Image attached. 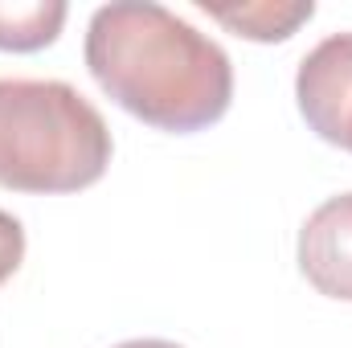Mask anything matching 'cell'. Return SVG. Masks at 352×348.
<instances>
[{
  "label": "cell",
  "instance_id": "6da1fadb",
  "mask_svg": "<svg viewBox=\"0 0 352 348\" xmlns=\"http://www.w3.org/2000/svg\"><path fill=\"white\" fill-rule=\"evenodd\" d=\"M87 70L123 111L160 131H201L230 111V54L152 0H111L87 25Z\"/></svg>",
  "mask_w": 352,
  "mask_h": 348
},
{
  "label": "cell",
  "instance_id": "7a4b0ae2",
  "mask_svg": "<svg viewBox=\"0 0 352 348\" xmlns=\"http://www.w3.org/2000/svg\"><path fill=\"white\" fill-rule=\"evenodd\" d=\"M111 148V127L82 90L58 78H0V188H90Z\"/></svg>",
  "mask_w": 352,
  "mask_h": 348
},
{
  "label": "cell",
  "instance_id": "3957f363",
  "mask_svg": "<svg viewBox=\"0 0 352 348\" xmlns=\"http://www.w3.org/2000/svg\"><path fill=\"white\" fill-rule=\"evenodd\" d=\"M295 98L320 140L352 152V33H332L303 54Z\"/></svg>",
  "mask_w": 352,
  "mask_h": 348
},
{
  "label": "cell",
  "instance_id": "277c9868",
  "mask_svg": "<svg viewBox=\"0 0 352 348\" xmlns=\"http://www.w3.org/2000/svg\"><path fill=\"white\" fill-rule=\"evenodd\" d=\"M299 270L328 295L352 303V193L328 197L299 230Z\"/></svg>",
  "mask_w": 352,
  "mask_h": 348
},
{
  "label": "cell",
  "instance_id": "5b68a950",
  "mask_svg": "<svg viewBox=\"0 0 352 348\" xmlns=\"http://www.w3.org/2000/svg\"><path fill=\"white\" fill-rule=\"evenodd\" d=\"M201 12H209L217 25L246 41H287L299 25L316 17L311 0H234V4H213L201 0Z\"/></svg>",
  "mask_w": 352,
  "mask_h": 348
},
{
  "label": "cell",
  "instance_id": "8992f818",
  "mask_svg": "<svg viewBox=\"0 0 352 348\" xmlns=\"http://www.w3.org/2000/svg\"><path fill=\"white\" fill-rule=\"evenodd\" d=\"M66 4L62 0H0V50L8 54H33L45 50L62 25H66Z\"/></svg>",
  "mask_w": 352,
  "mask_h": 348
},
{
  "label": "cell",
  "instance_id": "52a82bcc",
  "mask_svg": "<svg viewBox=\"0 0 352 348\" xmlns=\"http://www.w3.org/2000/svg\"><path fill=\"white\" fill-rule=\"evenodd\" d=\"M21 262H25V226L0 209V283H8Z\"/></svg>",
  "mask_w": 352,
  "mask_h": 348
},
{
  "label": "cell",
  "instance_id": "ba28073f",
  "mask_svg": "<svg viewBox=\"0 0 352 348\" xmlns=\"http://www.w3.org/2000/svg\"><path fill=\"white\" fill-rule=\"evenodd\" d=\"M115 348H180L176 340H123V345Z\"/></svg>",
  "mask_w": 352,
  "mask_h": 348
}]
</instances>
